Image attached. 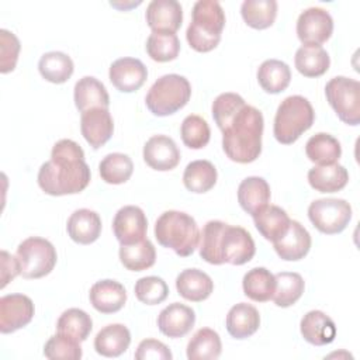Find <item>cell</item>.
<instances>
[{
	"instance_id": "1",
	"label": "cell",
	"mask_w": 360,
	"mask_h": 360,
	"mask_svg": "<svg viewBox=\"0 0 360 360\" xmlns=\"http://www.w3.org/2000/svg\"><path fill=\"white\" fill-rule=\"evenodd\" d=\"M90 177V167L79 143L60 139L53 145L51 159L38 170V186L45 194L55 197L77 194L89 186Z\"/></svg>"
},
{
	"instance_id": "2",
	"label": "cell",
	"mask_w": 360,
	"mask_h": 360,
	"mask_svg": "<svg viewBox=\"0 0 360 360\" xmlns=\"http://www.w3.org/2000/svg\"><path fill=\"white\" fill-rule=\"evenodd\" d=\"M200 238V256L210 264L242 266L256 253L255 240L245 228L222 221H208Z\"/></svg>"
},
{
	"instance_id": "3",
	"label": "cell",
	"mask_w": 360,
	"mask_h": 360,
	"mask_svg": "<svg viewBox=\"0 0 360 360\" xmlns=\"http://www.w3.org/2000/svg\"><path fill=\"white\" fill-rule=\"evenodd\" d=\"M264 120L260 110L245 104L222 129V149L236 163L255 162L262 153Z\"/></svg>"
},
{
	"instance_id": "4",
	"label": "cell",
	"mask_w": 360,
	"mask_h": 360,
	"mask_svg": "<svg viewBox=\"0 0 360 360\" xmlns=\"http://www.w3.org/2000/svg\"><path fill=\"white\" fill-rule=\"evenodd\" d=\"M155 238L177 256L193 255L200 242V229L195 219L183 211H165L155 224Z\"/></svg>"
},
{
	"instance_id": "5",
	"label": "cell",
	"mask_w": 360,
	"mask_h": 360,
	"mask_svg": "<svg viewBox=\"0 0 360 360\" xmlns=\"http://www.w3.org/2000/svg\"><path fill=\"white\" fill-rule=\"evenodd\" d=\"M225 27V13L215 0H198L193 6V20L186 31L188 45L197 52L218 46Z\"/></svg>"
},
{
	"instance_id": "6",
	"label": "cell",
	"mask_w": 360,
	"mask_h": 360,
	"mask_svg": "<svg viewBox=\"0 0 360 360\" xmlns=\"http://www.w3.org/2000/svg\"><path fill=\"white\" fill-rule=\"evenodd\" d=\"M314 120L315 112L308 98L298 94L285 97L276 111L273 125L274 138L283 145L294 143L312 127Z\"/></svg>"
},
{
	"instance_id": "7",
	"label": "cell",
	"mask_w": 360,
	"mask_h": 360,
	"mask_svg": "<svg viewBox=\"0 0 360 360\" xmlns=\"http://www.w3.org/2000/svg\"><path fill=\"white\" fill-rule=\"evenodd\" d=\"M191 97L190 82L180 75L160 76L149 89L145 103L148 110L158 117L172 115L181 110Z\"/></svg>"
},
{
	"instance_id": "8",
	"label": "cell",
	"mask_w": 360,
	"mask_h": 360,
	"mask_svg": "<svg viewBox=\"0 0 360 360\" xmlns=\"http://www.w3.org/2000/svg\"><path fill=\"white\" fill-rule=\"evenodd\" d=\"M17 259L20 262V274L24 278H41L53 270L58 255L48 239L31 236L18 245Z\"/></svg>"
},
{
	"instance_id": "9",
	"label": "cell",
	"mask_w": 360,
	"mask_h": 360,
	"mask_svg": "<svg viewBox=\"0 0 360 360\" xmlns=\"http://www.w3.org/2000/svg\"><path fill=\"white\" fill-rule=\"evenodd\" d=\"M325 96L340 121L360 124V83L346 76L332 77L325 86Z\"/></svg>"
},
{
	"instance_id": "10",
	"label": "cell",
	"mask_w": 360,
	"mask_h": 360,
	"mask_svg": "<svg viewBox=\"0 0 360 360\" xmlns=\"http://www.w3.org/2000/svg\"><path fill=\"white\" fill-rule=\"evenodd\" d=\"M308 218L319 232L339 233L352 219V205L342 198H319L309 204Z\"/></svg>"
},
{
	"instance_id": "11",
	"label": "cell",
	"mask_w": 360,
	"mask_h": 360,
	"mask_svg": "<svg viewBox=\"0 0 360 360\" xmlns=\"http://www.w3.org/2000/svg\"><path fill=\"white\" fill-rule=\"evenodd\" d=\"M333 32L332 15L321 7L304 10L297 20V35L304 46H321Z\"/></svg>"
},
{
	"instance_id": "12",
	"label": "cell",
	"mask_w": 360,
	"mask_h": 360,
	"mask_svg": "<svg viewBox=\"0 0 360 360\" xmlns=\"http://www.w3.org/2000/svg\"><path fill=\"white\" fill-rule=\"evenodd\" d=\"M34 302L24 294H8L0 298V332L13 333L27 326L34 318Z\"/></svg>"
},
{
	"instance_id": "13",
	"label": "cell",
	"mask_w": 360,
	"mask_h": 360,
	"mask_svg": "<svg viewBox=\"0 0 360 360\" xmlns=\"http://www.w3.org/2000/svg\"><path fill=\"white\" fill-rule=\"evenodd\" d=\"M148 219L142 208L125 205L120 208L112 219V231L121 245H132L146 239Z\"/></svg>"
},
{
	"instance_id": "14",
	"label": "cell",
	"mask_w": 360,
	"mask_h": 360,
	"mask_svg": "<svg viewBox=\"0 0 360 360\" xmlns=\"http://www.w3.org/2000/svg\"><path fill=\"white\" fill-rule=\"evenodd\" d=\"M108 77L117 90L132 93L139 90L146 82L148 69L136 58H120L111 63Z\"/></svg>"
},
{
	"instance_id": "15",
	"label": "cell",
	"mask_w": 360,
	"mask_h": 360,
	"mask_svg": "<svg viewBox=\"0 0 360 360\" xmlns=\"http://www.w3.org/2000/svg\"><path fill=\"white\" fill-rule=\"evenodd\" d=\"M143 160L158 172L174 169L180 162V150L167 135H153L143 145Z\"/></svg>"
},
{
	"instance_id": "16",
	"label": "cell",
	"mask_w": 360,
	"mask_h": 360,
	"mask_svg": "<svg viewBox=\"0 0 360 360\" xmlns=\"http://www.w3.org/2000/svg\"><path fill=\"white\" fill-rule=\"evenodd\" d=\"M80 131L93 149L107 143L114 132V121L108 108H91L82 112Z\"/></svg>"
},
{
	"instance_id": "17",
	"label": "cell",
	"mask_w": 360,
	"mask_h": 360,
	"mask_svg": "<svg viewBox=\"0 0 360 360\" xmlns=\"http://www.w3.org/2000/svg\"><path fill=\"white\" fill-rule=\"evenodd\" d=\"M145 18L152 31L176 34L183 22V8L176 0H152L146 7Z\"/></svg>"
},
{
	"instance_id": "18",
	"label": "cell",
	"mask_w": 360,
	"mask_h": 360,
	"mask_svg": "<svg viewBox=\"0 0 360 360\" xmlns=\"http://www.w3.org/2000/svg\"><path fill=\"white\" fill-rule=\"evenodd\" d=\"M195 323V312L180 302L169 304L158 316V328L167 338L186 336Z\"/></svg>"
},
{
	"instance_id": "19",
	"label": "cell",
	"mask_w": 360,
	"mask_h": 360,
	"mask_svg": "<svg viewBox=\"0 0 360 360\" xmlns=\"http://www.w3.org/2000/svg\"><path fill=\"white\" fill-rule=\"evenodd\" d=\"M276 253L287 262L304 259L311 249V235L298 221L291 219L287 232L273 242Z\"/></svg>"
},
{
	"instance_id": "20",
	"label": "cell",
	"mask_w": 360,
	"mask_h": 360,
	"mask_svg": "<svg viewBox=\"0 0 360 360\" xmlns=\"http://www.w3.org/2000/svg\"><path fill=\"white\" fill-rule=\"evenodd\" d=\"M89 298L96 311L101 314H114L125 305L127 291L121 283L105 278L91 285Z\"/></svg>"
},
{
	"instance_id": "21",
	"label": "cell",
	"mask_w": 360,
	"mask_h": 360,
	"mask_svg": "<svg viewBox=\"0 0 360 360\" xmlns=\"http://www.w3.org/2000/svg\"><path fill=\"white\" fill-rule=\"evenodd\" d=\"M66 229L73 242L90 245L96 242L101 233V218L96 211L80 208L69 217Z\"/></svg>"
},
{
	"instance_id": "22",
	"label": "cell",
	"mask_w": 360,
	"mask_h": 360,
	"mask_svg": "<svg viewBox=\"0 0 360 360\" xmlns=\"http://www.w3.org/2000/svg\"><path fill=\"white\" fill-rule=\"evenodd\" d=\"M302 338L315 346H325L333 342L336 336L335 322L322 311L307 312L300 323Z\"/></svg>"
},
{
	"instance_id": "23",
	"label": "cell",
	"mask_w": 360,
	"mask_h": 360,
	"mask_svg": "<svg viewBox=\"0 0 360 360\" xmlns=\"http://www.w3.org/2000/svg\"><path fill=\"white\" fill-rule=\"evenodd\" d=\"M176 288L184 300L201 302L214 291V281L202 270L186 269L176 277Z\"/></svg>"
},
{
	"instance_id": "24",
	"label": "cell",
	"mask_w": 360,
	"mask_h": 360,
	"mask_svg": "<svg viewBox=\"0 0 360 360\" xmlns=\"http://www.w3.org/2000/svg\"><path fill=\"white\" fill-rule=\"evenodd\" d=\"M75 104L80 112L91 108H108L110 96L105 86L93 76H84L75 84Z\"/></svg>"
},
{
	"instance_id": "25",
	"label": "cell",
	"mask_w": 360,
	"mask_h": 360,
	"mask_svg": "<svg viewBox=\"0 0 360 360\" xmlns=\"http://www.w3.org/2000/svg\"><path fill=\"white\" fill-rule=\"evenodd\" d=\"M270 186L259 176H250L240 181L238 187V202L243 211L252 217L263 207L269 205Z\"/></svg>"
},
{
	"instance_id": "26",
	"label": "cell",
	"mask_w": 360,
	"mask_h": 360,
	"mask_svg": "<svg viewBox=\"0 0 360 360\" xmlns=\"http://www.w3.org/2000/svg\"><path fill=\"white\" fill-rule=\"evenodd\" d=\"M131 343V332L122 323H110L98 330L94 338V349L104 357H118Z\"/></svg>"
},
{
	"instance_id": "27",
	"label": "cell",
	"mask_w": 360,
	"mask_h": 360,
	"mask_svg": "<svg viewBox=\"0 0 360 360\" xmlns=\"http://www.w3.org/2000/svg\"><path fill=\"white\" fill-rule=\"evenodd\" d=\"M226 330L235 339H246L252 336L260 326L259 311L246 302L233 305L226 315Z\"/></svg>"
},
{
	"instance_id": "28",
	"label": "cell",
	"mask_w": 360,
	"mask_h": 360,
	"mask_svg": "<svg viewBox=\"0 0 360 360\" xmlns=\"http://www.w3.org/2000/svg\"><path fill=\"white\" fill-rule=\"evenodd\" d=\"M290 221L288 214L277 205H266L253 215L256 229L270 242L280 239L287 232Z\"/></svg>"
},
{
	"instance_id": "29",
	"label": "cell",
	"mask_w": 360,
	"mask_h": 360,
	"mask_svg": "<svg viewBox=\"0 0 360 360\" xmlns=\"http://www.w3.org/2000/svg\"><path fill=\"white\" fill-rule=\"evenodd\" d=\"M349 181V173L339 163L315 166L308 172L309 186L319 193L340 191Z\"/></svg>"
},
{
	"instance_id": "30",
	"label": "cell",
	"mask_w": 360,
	"mask_h": 360,
	"mask_svg": "<svg viewBox=\"0 0 360 360\" xmlns=\"http://www.w3.org/2000/svg\"><path fill=\"white\" fill-rule=\"evenodd\" d=\"M243 294L256 302H266L273 298L276 290L274 274L266 267L250 269L242 280Z\"/></svg>"
},
{
	"instance_id": "31",
	"label": "cell",
	"mask_w": 360,
	"mask_h": 360,
	"mask_svg": "<svg viewBox=\"0 0 360 360\" xmlns=\"http://www.w3.org/2000/svg\"><path fill=\"white\" fill-rule=\"evenodd\" d=\"M307 158L316 166L338 163L342 155V146L339 141L325 132L312 135L305 145Z\"/></svg>"
},
{
	"instance_id": "32",
	"label": "cell",
	"mask_w": 360,
	"mask_h": 360,
	"mask_svg": "<svg viewBox=\"0 0 360 360\" xmlns=\"http://www.w3.org/2000/svg\"><path fill=\"white\" fill-rule=\"evenodd\" d=\"M257 82L266 93L277 94L288 87L291 70L283 60L267 59L257 69Z\"/></svg>"
},
{
	"instance_id": "33",
	"label": "cell",
	"mask_w": 360,
	"mask_h": 360,
	"mask_svg": "<svg viewBox=\"0 0 360 360\" xmlns=\"http://www.w3.org/2000/svg\"><path fill=\"white\" fill-rule=\"evenodd\" d=\"M217 177V169L210 160H194L184 169L183 184L188 191L202 194L215 186Z\"/></svg>"
},
{
	"instance_id": "34",
	"label": "cell",
	"mask_w": 360,
	"mask_h": 360,
	"mask_svg": "<svg viewBox=\"0 0 360 360\" xmlns=\"http://www.w3.org/2000/svg\"><path fill=\"white\" fill-rule=\"evenodd\" d=\"M294 63L305 77H319L328 72L330 58L322 46H301L295 52Z\"/></svg>"
},
{
	"instance_id": "35",
	"label": "cell",
	"mask_w": 360,
	"mask_h": 360,
	"mask_svg": "<svg viewBox=\"0 0 360 360\" xmlns=\"http://www.w3.org/2000/svg\"><path fill=\"white\" fill-rule=\"evenodd\" d=\"M38 70L45 80L60 84L70 79L75 66L69 55L59 51H52L41 56L38 62Z\"/></svg>"
},
{
	"instance_id": "36",
	"label": "cell",
	"mask_w": 360,
	"mask_h": 360,
	"mask_svg": "<svg viewBox=\"0 0 360 360\" xmlns=\"http://www.w3.org/2000/svg\"><path fill=\"white\" fill-rule=\"evenodd\" d=\"M221 338L210 328L198 329L187 345V357L190 360H215L221 356Z\"/></svg>"
},
{
	"instance_id": "37",
	"label": "cell",
	"mask_w": 360,
	"mask_h": 360,
	"mask_svg": "<svg viewBox=\"0 0 360 360\" xmlns=\"http://www.w3.org/2000/svg\"><path fill=\"white\" fill-rule=\"evenodd\" d=\"M120 260L127 270L142 271L155 264L156 250L149 239L132 245H121Z\"/></svg>"
},
{
	"instance_id": "38",
	"label": "cell",
	"mask_w": 360,
	"mask_h": 360,
	"mask_svg": "<svg viewBox=\"0 0 360 360\" xmlns=\"http://www.w3.org/2000/svg\"><path fill=\"white\" fill-rule=\"evenodd\" d=\"M276 290L273 294V301L277 307L287 308L294 305L302 295L305 283L301 274L294 271H281L274 274Z\"/></svg>"
},
{
	"instance_id": "39",
	"label": "cell",
	"mask_w": 360,
	"mask_h": 360,
	"mask_svg": "<svg viewBox=\"0 0 360 360\" xmlns=\"http://www.w3.org/2000/svg\"><path fill=\"white\" fill-rule=\"evenodd\" d=\"M243 21L255 30H266L273 25L277 15L276 0H245L240 6Z\"/></svg>"
},
{
	"instance_id": "40",
	"label": "cell",
	"mask_w": 360,
	"mask_h": 360,
	"mask_svg": "<svg viewBox=\"0 0 360 360\" xmlns=\"http://www.w3.org/2000/svg\"><path fill=\"white\" fill-rule=\"evenodd\" d=\"M93 329V321L87 312L79 308H69L62 312L56 322V330L77 342H84Z\"/></svg>"
},
{
	"instance_id": "41",
	"label": "cell",
	"mask_w": 360,
	"mask_h": 360,
	"mask_svg": "<svg viewBox=\"0 0 360 360\" xmlns=\"http://www.w3.org/2000/svg\"><path fill=\"white\" fill-rule=\"evenodd\" d=\"M98 172L105 183L122 184L132 176L134 163L128 155L114 152L103 158L98 165Z\"/></svg>"
},
{
	"instance_id": "42",
	"label": "cell",
	"mask_w": 360,
	"mask_h": 360,
	"mask_svg": "<svg viewBox=\"0 0 360 360\" xmlns=\"http://www.w3.org/2000/svg\"><path fill=\"white\" fill-rule=\"evenodd\" d=\"M146 52L156 62H170L180 52V41L174 32L152 31L146 39Z\"/></svg>"
},
{
	"instance_id": "43",
	"label": "cell",
	"mask_w": 360,
	"mask_h": 360,
	"mask_svg": "<svg viewBox=\"0 0 360 360\" xmlns=\"http://www.w3.org/2000/svg\"><path fill=\"white\" fill-rule=\"evenodd\" d=\"M180 135L183 143L190 149H201L207 146L211 138V131L208 122L195 114L187 115L180 128Z\"/></svg>"
},
{
	"instance_id": "44",
	"label": "cell",
	"mask_w": 360,
	"mask_h": 360,
	"mask_svg": "<svg viewBox=\"0 0 360 360\" xmlns=\"http://www.w3.org/2000/svg\"><path fill=\"white\" fill-rule=\"evenodd\" d=\"M136 298L146 305H156L163 302L169 295L166 281L158 276H146L139 278L134 287Z\"/></svg>"
},
{
	"instance_id": "45",
	"label": "cell",
	"mask_w": 360,
	"mask_h": 360,
	"mask_svg": "<svg viewBox=\"0 0 360 360\" xmlns=\"http://www.w3.org/2000/svg\"><path fill=\"white\" fill-rule=\"evenodd\" d=\"M44 354L51 360H79L83 353L80 342L66 335L56 333L46 340L44 346Z\"/></svg>"
},
{
	"instance_id": "46",
	"label": "cell",
	"mask_w": 360,
	"mask_h": 360,
	"mask_svg": "<svg viewBox=\"0 0 360 360\" xmlns=\"http://www.w3.org/2000/svg\"><path fill=\"white\" fill-rule=\"evenodd\" d=\"M243 97L236 93H222L212 103V118L222 131L233 115L245 105Z\"/></svg>"
},
{
	"instance_id": "47",
	"label": "cell",
	"mask_w": 360,
	"mask_h": 360,
	"mask_svg": "<svg viewBox=\"0 0 360 360\" xmlns=\"http://www.w3.org/2000/svg\"><path fill=\"white\" fill-rule=\"evenodd\" d=\"M21 45L18 38L7 31L0 30V72L8 73L15 69Z\"/></svg>"
},
{
	"instance_id": "48",
	"label": "cell",
	"mask_w": 360,
	"mask_h": 360,
	"mask_svg": "<svg viewBox=\"0 0 360 360\" xmlns=\"http://www.w3.org/2000/svg\"><path fill=\"white\" fill-rule=\"evenodd\" d=\"M172 357L169 347L156 339L142 340L135 352L136 360H172Z\"/></svg>"
},
{
	"instance_id": "49",
	"label": "cell",
	"mask_w": 360,
	"mask_h": 360,
	"mask_svg": "<svg viewBox=\"0 0 360 360\" xmlns=\"http://www.w3.org/2000/svg\"><path fill=\"white\" fill-rule=\"evenodd\" d=\"M1 260V284L0 288H4L11 280H14L20 274V262L17 256L14 257L6 250H1L0 253Z\"/></svg>"
}]
</instances>
